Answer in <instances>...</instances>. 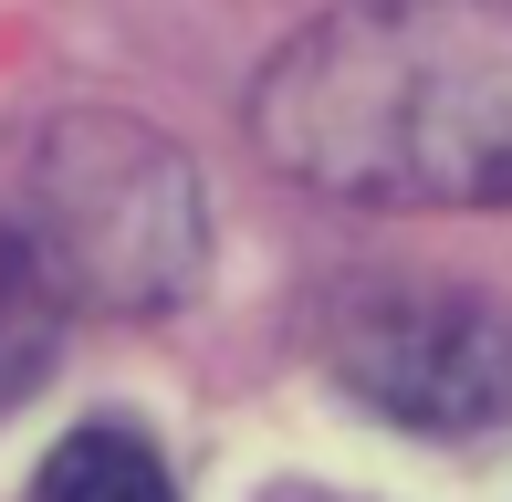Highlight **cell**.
Listing matches in <instances>:
<instances>
[{"label": "cell", "instance_id": "obj_1", "mask_svg": "<svg viewBox=\"0 0 512 502\" xmlns=\"http://www.w3.org/2000/svg\"><path fill=\"white\" fill-rule=\"evenodd\" d=\"M251 136L366 210L512 199V0H335L272 53Z\"/></svg>", "mask_w": 512, "mask_h": 502}, {"label": "cell", "instance_id": "obj_2", "mask_svg": "<svg viewBox=\"0 0 512 502\" xmlns=\"http://www.w3.org/2000/svg\"><path fill=\"white\" fill-rule=\"evenodd\" d=\"M21 241L53 262L63 293L95 304H168L199 272V178L168 136L126 116H74L21 168Z\"/></svg>", "mask_w": 512, "mask_h": 502}, {"label": "cell", "instance_id": "obj_3", "mask_svg": "<svg viewBox=\"0 0 512 502\" xmlns=\"http://www.w3.org/2000/svg\"><path fill=\"white\" fill-rule=\"evenodd\" d=\"M324 356L377 419L418 429V440H481L512 419V314L492 293H460V283L356 293L324 335Z\"/></svg>", "mask_w": 512, "mask_h": 502}, {"label": "cell", "instance_id": "obj_4", "mask_svg": "<svg viewBox=\"0 0 512 502\" xmlns=\"http://www.w3.org/2000/svg\"><path fill=\"white\" fill-rule=\"evenodd\" d=\"M32 502H178V482L136 429H74V440H53Z\"/></svg>", "mask_w": 512, "mask_h": 502}, {"label": "cell", "instance_id": "obj_5", "mask_svg": "<svg viewBox=\"0 0 512 502\" xmlns=\"http://www.w3.org/2000/svg\"><path fill=\"white\" fill-rule=\"evenodd\" d=\"M53 314H63L53 262H42V251L0 220V408H11L42 367H53Z\"/></svg>", "mask_w": 512, "mask_h": 502}]
</instances>
